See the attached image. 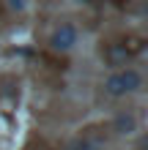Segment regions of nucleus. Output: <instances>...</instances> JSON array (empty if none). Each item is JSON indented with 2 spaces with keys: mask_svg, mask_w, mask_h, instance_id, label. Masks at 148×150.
<instances>
[{
  "mask_svg": "<svg viewBox=\"0 0 148 150\" xmlns=\"http://www.w3.org/2000/svg\"><path fill=\"white\" fill-rule=\"evenodd\" d=\"M143 87V74L137 68H121V71L110 74L104 79V90L110 96H126V93H137Z\"/></svg>",
  "mask_w": 148,
  "mask_h": 150,
  "instance_id": "nucleus-1",
  "label": "nucleus"
},
{
  "mask_svg": "<svg viewBox=\"0 0 148 150\" xmlns=\"http://www.w3.org/2000/svg\"><path fill=\"white\" fill-rule=\"evenodd\" d=\"M102 139L96 137H91V134H82V137H77L71 145H69V150H102Z\"/></svg>",
  "mask_w": 148,
  "mask_h": 150,
  "instance_id": "nucleus-4",
  "label": "nucleus"
},
{
  "mask_svg": "<svg viewBox=\"0 0 148 150\" xmlns=\"http://www.w3.org/2000/svg\"><path fill=\"white\" fill-rule=\"evenodd\" d=\"M102 55H104V63H107V66H115V68L118 66H126L129 60H132V55L124 49V44H121V41H110L107 47L102 49Z\"/></svg>",
  "mask_w": 148,
  "mask_h": 150,
  "instance_id": "nucleus-3",
  "label": "nucleus"
},
{
  "mask_svg": "<svg viewBox=\"0 0 148 150\" xmlns=\"http://www.w3.org/2000/svg\"><path fill=\"white\" fill-rule=\"evenodd\" d=\"M134 128H137V120H134L132 112H124V115L115 117V131H118V134H132Z\"/></svg>",
  "mask_w": 148,
  "mask_h": 150,
  "instance_id": "nucleus-5",
  "label": "nucleus"
},
{
  "mask_svg": "<svg viewBox=\"0 0 148 150\" xmlns=\"http://www.w3.org/2000/svg\"><path fill=\"white\" fill-rule=\"evenodd\" d=\"M74 44H77V30H74V25H69V22L55 28V33H52V38H49V47L55 52H69Z\"/></svg>",
  "mask_w": 148,
  "mask_h": 150,
  "instance_id": "nucleus-2",
  "label": "nucleus"
}]
</instances>
